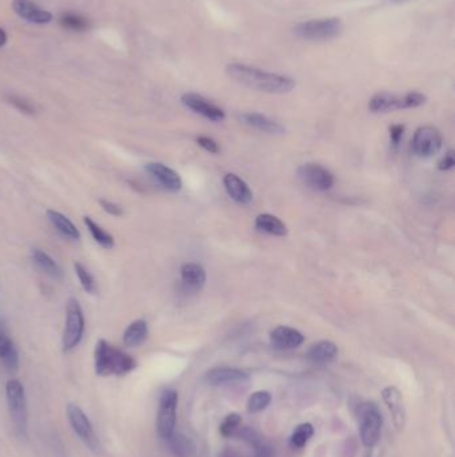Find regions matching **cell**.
Here are the masks:
<instances>
[{
  "label": "cell",
  "mask_w": 455,
  "mask_h": 457,
  "mask_svg": "<svg viewBox=\"0 0 455 457\" xmlns=\"http://www.w3.org/2000/svg\"><path fill=\"white\" fill-rule=\"evenodd\" d=\"M228 74L230 78L248 89L269 94H286L295 87V82L291 78L263 71L239 63L230 64Z\"/></svg>",
  "instance_id": "6da1fadb"
},
{
  "label": "cell",
  "mask_w": 455,
  "mask_h": 457,
  "mask_svg": "<svg viewBox=\"0 0 455 457\" xmlns=\"http://www.w3.org/2000/svg\"><path fill=\"white\" fill-rule=\"evenodd\" d=\"M137 368L134 357L110 345L105 340L98 341L95 348V370L99 376H123Z\"/></svg>",
  "instance_id": "7a4b0ae2"
},
{
  "label": "cell",
  "mask_w": 455,
  "mask_h": 457,
  "mask_svg": "<svg viewBox=\"0 0 455 457\" xmlns=\"http://www.w3.org/2000/svg\"><path fill=\"white\" fill-rule=\"evenodd\" d=\"M426 102V96L421 92H409L405 95H396L390 92H378L370 102L368 108L373 113H389L401 108H414L422 106Z\"/></svg>",
  "instance_id": "3957f363"
},
{
  "label": "cell",
  "mask_w": 455,
  "mask_h": 457,
  "mask_svg": "<svg viewBox=\"0 0 455 457\" xmlns=\"http://www.w3.org/2000/svg\"><path fill=\"white\" fill-rule=\"evenodd\" d=\"M6 392H7V401H8L11 419L15 424L17 432L22 436H26L29 427V409H27L24 386L20 381L10 380L7 382Z\"/></svg>",
  "instance_id": "277c9868"
},
{
  "label": "cell",
  "mask_w": 455,
  "mask_h": 457,
  "mask_svg": "<svg viewBox=\"0 0 455 457\" xmlns=\"http://www.w3.org/2000/svg\"><path fill=\"white\" fill-rule=\"evenodd\" d=\"M359 433L364 447L373 448L377 445L382 432V414L374 402H364L358 407Z\"/></svg>",
  "instance_id": "5b68a950"
},
{
  "label": "cell",
  "mask_w": 455,
  "mask_h": 457,
  "mask_svg": "<svg viewBox=\"0 0 455 457\" xmlns=\"http://www.w3.org/2000/svg\"><path fill=\"white\" fill-rule=\"evenodd\" d=\"M343 30V24L339 19L330 17V19H318V20H308L299 23L295 26L294 32L307 41H329L336 38Z\"/></svg>",
  "instance_id": "8992f818"
},
{
  "label": "cell",
  "mask_w": 455,
  "mask_h": 457,
  "mask_svg": "<svg viewBox=\"0 0 455 457\" xmlns=\"http://www.w3.org/2000/svg\"><path fill=\"white\" fill-rule=\"evenodd\" d=\"M84 333V316L76 298H70L66 307V326L63 333V349L73 351L82 341Z\"/></svg>",
  "instance_id": "52a82bcc"
},
{
  "label": "cell",
  "mask_w": 455,
  "mask_h": 457,
  "mask_svg": "<svg viewBox=\"0 0 455 457\" xmlns=\"http://www.w3.org/2000/svg\"><path fill=\"white\" fill-rule=\"evenodd\" d=\"M177 408H178L177 391L166 389L161 396L158 417H156L158 433L163 440H168L175 432Z\"/></svg>",
  "instance_id": "ba28073f"
},
{
  "label": "cell",
  "mask_w": 455,
  "mask_h": 457,
  "mask_svg": "<svg viewBox=\"0 0 455 457\" xmlns=\"http://www.w3.org/2000/svg\"><path fill=\"white\" fill-rule=\"evenodd\" d=\"M297 173L302 183L315 191H327L334 184V175L317 164H304Z\"/></svg>",
  "instance_id": "9c48e42d"
},
{
  "label": "cell",
  "mask_w": 455,
  "mask_h": 457,
  "mask_svg": "<svg viewBox=\"0 0 455 457\" xmlns=\"http://www.w3.org/2000/svg\"><path fill=\"white\" fill-rule=\"evenodd\" d=\"M442 147V136L433 126L419 127L412 137V152L418 157L428 158L435 155Z\"/></svg>",
  "instance_id": "30bf717a"
},
{
  "label": "cell",
  "mask_w": 455,
  "mask_h": 457,
  "mask_svg": "<svg viewBox=\"0 0 455 457\" xmlns=\"http://www.w3.org/2000/svg\"><path fill=\"white\" fill-rule=\"evenodd\" d=\"M67 417H68V421L74 429V432L79 436V439L84 442L89 448L98 449L99 442H98V437L94 432V428H92L89 417L86 416V413L75 404H68Z\"/></svg>",
  "instance_id": "8fae6325"
},
{
  "label": "cell",
  "mask_w": 455,
  "mask_h": 457,
  "mask_svg": "<svg viewBox=\"0 0 455 457\" xmlns=\"http://www.w3.org/2000/svg\"><path fill=\"white\" fill-rule=\"evenodd\" d=\"M182 103L187 108H190L191 111H194L195 114H199L213 122H221L226 117L225 111L222 108H219L216 105H214L210 101H207L206 98H203L202 95H197V94H193V92L184 94L182 96Z\"/></svg>",
  "instance_id": "7c38bea8"
},
{
  "label": "cell",
  "mask_w": 455,
  "mask_h": 457,
  "mask_svg": "<svg viewBox=\"0 0 455 457\" xmlns=\"http://www.w3.org/2000/svg\"><path fill=\"white\" fill-rule=\"evenodd\" d=\"M146 170L156 182L168 191L177 193L182 189V178L179 177V174L166 165L152 162L146 165Z\"/></svg>",
  "instance_id": "4fadbf2b"
},
{
  "label": "cell",
  "mask_w": 455,
  "mask_h": 457,
  "mask_svg": "<svg viewBox=\"0 0 455 457\" xmlns=\"http://www.w3.org/2000/svg\"><path fill=\"white\" fill-rule=\"evenodd\" d=\"M304 337L299 331L290 326H278L270 333V342L278 351L295 349L304 344Z\"/></svg>",
  "instance_id": "5bb4252c"
},
{
  "label": "cell",
  "mask_w": 455,
  "mask_h": 457,
  "mask_svg": "<svg viewBox=\"0 0 455 457\" xmlns=\"http://www.w3.org/2000/svg\"><path fill=\"white\" fill-rule=\"evenodd\" d=\"M0 360L10 372H16L19 368V354L14 341L8 335L6 322L0 319Z\"/></svg>",
  "instance_id": "9a60e30c"
},
{
  "label": "cell",
  "mask_w": 455,
  "mask_h": 457,
  "mask_svg": "<svg viewBox=\"0 0 455 457\" xmlns=\"http://www.w3.org/2000/svg\"><path fill=\"white\" fill-rule=\"evenodd\" d=\"M382 397L393 416L395 427L398 428L399 430L403 429L405 421H406V411H405L401 392L395 386H387L383 389Z\"/></svg>",
  "instance_id": "2e32d148"
},
{
  "label": "cell",
  "mask_w": 455,
  "mask_h": 457,
  "mask_svg": "<svg viewBox=\"0 0 455 457\" xmlns=\"http://www.w3.org/2000/svg\"><path fill=\"white\" fill-rule=\"evenodd\" d=\"M14 10L22 19L35 23V24H46L52 20L51 13L40 8L30 0H14Z\"/></svg>",
  "instance_id": "e0dca14e"
},
{
  "label": "cell",
  "mask_w": 455,
  "mask_h": 457,
  "mask_svg": "<svg viewBox=\"0 0 455 457\" xmlns=\"http://www.w3.org/2000/svg\"><path fill=\"white\" fill-rule=\"evenodd\" d=\"M250 380V376L237 368H214L207 372L206 381L211 385H228V384H239Z\"/></svg>",
  "instance_id": "ac0fdd59"
},
{
  "label": "cell",
  "mask_w": 455,
  "mask_h": 457,
  "mask_svg": "<svg viewBox=\"0 0 455 457\" xmlns=\"http://www.w3.org/2000/svg\"><path fill=\"white\" fill-rule=\"evenodd\" d=\"M183 286L188 291H199L204 286L207 275L202 265L195 262L184 263L181 269Z\"/></svg>",
  "instance_id": "d6986e66"
},
{
  "label": "cell",
  "mask_w": 455,
  "mask_h": 457,
  "mask_svg": "<svg viewBox=\"0 0 455 457\" xmlns=\"http://www.w3.org/2000/svg\"><path fill=\"white\" fill-rule=\"evenodd\" d=\"M228 196L239 205H248L253 201V191L247 183L235 174H226L223 178Z\"/></svg>",
  "instance_id": "ffe728a7"
},
{
  "label": "cell",
  "mask_w": 455,
  "mask_h": 457,
  "mask_svg": "<svg viewBox=\"0 0 455 457\" xmlns=\"http://www.w3.org/2000/svg\"><path fill=\"white\" fill-rule=\"evenodd\" d=\"M239 119L243 123L269 134H285L286 131L281 123L275 122L269 117L262 115L259 113H243L239 115Z\"/></svg>",
  "instance_id": "44dd1931"
},
{
  "label": "cell",
  "mask_w": 455,
  "mask_h": 457,
  "mask_svg": "<svg viewBox=\"0 0 455 457\" xmlns=\"http://www.w3.org/2000/svg\"><path fill=\"white\" fill-rule=\"evenodd\" d=\"M338 354V347L331 341H319L311 345L307 351V358L314 364L331 363Z\"/></svg>",
  "instance_id": "7402d4cb"
},
{
  "label": "cell",
  "mask_w": 455,
  "mask_h": 457,
  "mask_svg": "<svg viewBox=\"0 0 455 457\" xmlns=\"http://www.w3.org/2000/svg\"><path fill=\"white\" fill-rule=\"evenodd\" d=\"M149 335V326L144 320L134 321L127 326L123 335V342L126 347L134 348L142 345Z\"/></svg>",
  "instance_id": "603a6c76"
},
{
  "label": "cell",
  "mask_w": 455,
  "mask_h": 457,
  "mask_svg": "<svg viewBox=\"0 0 455 457\" xmlns=\"http://www.w3.org/2000/svg\"><path fill=\"white\" fill-rule=\"evenodd\" d=\"M47 217L50 219V222L57 228V230L63 234L64 237L73 240V241H77L80 240V233L76 228L75 225L63 214L57 212V210H48L47 212Z\"/></svg>",
  "instance_id": "cb8c5ba5"
},
{
  "label": "cell",
  "mask_w": 455,
  "mask_h": 457,
  "mask_svg": "<svg viewBox=\"0 0 455 457\" xmlns=\"http://www.w3.org/2000/svg\"><path fill=\"white\" fill-rule=\"evenodd\" d=\"M255 226L260 231H264L267 234L276 235V237H285L288 234L286 225L271 214H260L255 219Z\"/></svg>",
  "instance_id": "d4e9b609"
},
{
  "label": "cell",
  "mask_w": 455,
  "mask_h": 457,
  "mask_svg": "<svg viewBox=\"0 0 455 457\" xmlns=\"http://www.w3.org/2000/svg\"><path fill=\"white\" fill-rule=\"evenodd\" d=\"M32 259H33V262L50 277H52L55 280H61L63 277L61 266L42 249H32Z\"/></svg>",
  "instance_id": "484cf974"
},
{
  "label": "cell",
  "mask_w": 455,
  "mask_h": 457,
  "mask_svg": "<svg viewBox=\"0 0 455 457\" xmlns=\"http://www.w3.org/2000/svg\"><path fill=\"white\" fill-rule=\"evenodd\" d=\"M84 224H86L87 228L90 230L92 238H94L98 244L100 245V246H103L105 249H111V247L114 246V244H115L114 237H112L110 233L105 231V230L100 228L98 224H95L90 217H84Z\"/></svg>",
  "instance_id": "4316f807"
},
{
  "label": "cell",
  "mask_w": 455,
  "mask_h": 457,
  "mask_svg": "<svg viewBox=\"0 0 455 457\" xmlns=\"http://www.w3.org/2000/svg\"><path fill=\"white\" fill-rule=\"evenodd\" d=\"M61 27L66 30L82 32L89 29V20L84 16L74 14V13H64L59 17Z\"/></svg>",
  "instance_id": "83f0119b"
},
{
  "label": "cell",
  "mask_w": 455,
  "mask_h": 457,
  "mask_svg": "<svg viewBox=\"0 0 455 457\" xmlns=\"http://www.w3.org/2000/svg\"><path fill=\"white\" fill-rule=\"evenodd\" d=\"M171 451L177 457H188L193 452V444L181 433H175L167 440Z\"/></svg>",
  "instance_id": "f1b7e54d"
},
{
  "label": "cell",
  "mask_w": 455,
  "mask_h": 457,
  "mask_svg": "<svg viewBox=\"0 0 455 457\" xmlns=\"http://www.w3.org/2000/svg\"><path fill=\"white\" fill-rule=\"evenodd\" d=\"M314 435V428L310 423H304L298 426L290 437V444L292 448H304V445Z\"/></svg>",
  "instance_id": "f546056e"
},
{
  "label": "cell",
  "mask_w": 455,
  "mask_h": 457,
  "mask_svg": "<svg viewBox=\"0 0 455 457\" xmlns=\"http://www.w3.org/2000/svg\"><path fill=\"white\" fill-rule=\"evenodd\" d=\"M271 402V395L267 391H258L253 393L247 401V409L250 413L264 411Z\"/></svg>",
  "instance_id": "4dcf8cb0"
},
{
  "label": "cell",
  "mask_w": 455,
  "mask_h": 457,
  "mask_svg": "<svg viewBox=\"0 0 455 457\" xmlns=\"http://www.w3.org/2000/svg\"><path fill=\"white\" fill-rule=\"evenodd\" d=\"M74 268H75L76 275L79 277V281H80L83 289L86 290L87 293H90V294H95L96 293V284H95L94 277L89 273V270L80 263H75Z\"/></svg>",
  "instance_id": "1f68e13d"
},
{
  "label": "cell",
  "mask_w": 455,
  "mask_h": 457,
  "mask_svg": "<svg viewBox=\"0 0 455 457\" xmlns=\"http://www.w3.org/2000/svg\"><path fill=\"white\" fill-rule=\"evenodd\" d=\"M241 424H242V417L238 413H230L221 424V433L225 437H228L237 432Z\"/></svg>",
  "instance_id": "d6a6232c"
},
{
  "label": "cell",
  "mask_w": 455,
  "mask_h": 457,
  "mask_svg": "<svg viewBox=\"0 0 455 457\" xmlns=\"http://www.w3.org/2000/svg\"><path fill=\"white\" fill-rule=\"evenodd\" d=\"M7 99H8V102L13 105V106H15L19 111H22V113H24V114H33L35 111H33V107L31 106L30 103H29V101H26V99H22V98H19V96H16V95H8L7 96Z\"/></svg>",
  "instance_id": "836d02e7"
},
{
  "label": "cell",
  "mask_w": 455,
  "mask_h": 457,
  "mask_svg": "<svg viewBox=\"0 0 455 457\" xmlns=\"http://www.w3.org/2000/svg\"><path fill=\"white\" fill-rule=\"evenodd\" d=\"M197 145L200 147H203L206 152H211V154H218L219 152V146L218 143L209 137H199L197 139Z\"/></svg>",
  "instance_id": "e575fe53"
},
{
  "label": "cell",
  "mask_w": 455,
  "mask_h": 457,
  "mask_svg": "<svg viewBox=\"0 0 455 457\" xmlns=\"http://www.w3.org/2000/svg\"><path fill=\"white\" fill-rule=\"evenodd\" d=\"M99 202H100L102 208L106 210L107 213L111 214V215H115V217L123 215V209H121L119 205H117L114 202H110V201H106V199H100Z\"/></svg>",
  "instance_id": "d590c367"
},
{
  "label": "cell",
  "mask_w": 455,
  "mask_h": 457,
  "mask_svg": "<svg viewBox=\"0 0 455 457\" xmlns=\"http://www.w3.org/2000/svg\"><path fill=\"white\" fill-rule=\"evenodd\" d=\"M403 131H405V126L403 124H394L390 127V138L394 146L399 145L401 138L403 137Z\"/></svg>",
  "instance_id": "8d00e7d4"
},
{
  "label": "cell",
  "mask_w": 455,
  "mask_h": 457,
  "mask_svg": "<svg viewBox=\"0 0 455 457\" xmlns=\"http://www.w3.org/2000/svg\"><path fill=\"white\" fill-rule=\"evenodd\" d=\"M454 154H453V152H449L442 158V161L438 164V168L446 171V170H450V168H454Z\"/></svg>",
  "instance_id": "74e56055"
},
{
  "label": "cell",
  "mask_w": 455,
  "mask_h": 457,
  "mask_svg": "<svg viewBox=\"0 0 455 457\" xmlns=\"http://www.w3.org/2000/svg\"><path fill=\"white\" fill-rule=\"evenodd\" d=\"M7 39H8V38H7L6 31L3 30V29H0V48L7 43Z\"/></svg>",
  "instance_id": "f35d334b"
}]
</instances>
